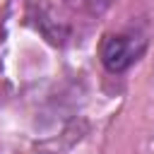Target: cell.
<instances>
[{"instance_id": "cell-1", "label": "cell", "mask_w": 154, "mask_h": 154, "mask_svg": "<svg viewBox=\"0 0 154 154\" xmlns=\"http://www.w3.org/2000/svg\"><path fill=\"white\" fill-rule=\"evenodd\" d=\"M147 51V38L135 31H120V34H106L99 46V58L103 67L113 75L130 70Z\"/></svg>"}, {"instance_id": "cell-2", "label": "cell", "mask_w": 154, "mask_h": 154, "mask_svg": "<svg viewBox=\"0 0 154 154\" xmlns=\"http://www.w3.org/2000/svg\"><path fill=\"white\" fill-rule=\"evenodd\" d=\"M75 10H82V12H89V14H99L108 7L111 0H67Z\"/></svg>"}]
</instances>
